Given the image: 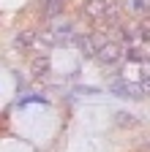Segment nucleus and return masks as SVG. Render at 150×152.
<instances>
[{
    "label": "nucleus",
    "instance_id": "nucleus-11",
    "mask_svg": "<svg viewBox=\"0 0 150 152\" xmlns=\"http://www.w3.org/2000/svg\"><path fill=\"white\" fill-rule=\"evenodd\" d=\"M22 103H41V106H47L49 101L44 98V95H25V98H22Z\"/></svg>",
    "mask_w": 150,
    "mask_h": 152
},
{
    "label": "nucleus",
    "instance_id": "nucleus-5",
    "mask_svg": "<svg viewBox=\"0 0 150 152\" xmlns=\"http://www.w3.org/2000/svg\"><path fill=\"white\" fill-rule=\"evenodd\" d=\"M49 71H52V57H49V54L33 52V54H30V76L44 79V76H49Z\"/></svg>",
    "mask_w": 150,
    "mask_h": 152
},
{
    "label": "nucleus",
    "instance_id": "nucleus-6",
    "mask_svg": "<svg viewBox=\"0 0 150 152\" xmlns=\"http://www.w3.org/2000/svg\"><path fill=\"white\" fill-rule=\"evenodd\" d=\"M38 11H41V16H47V19H60L63 16V11H66V0H41L38 3Z\"/></svg>",
    "mask_w": 150,
    "mask_h": 152
},
{
    "label": "nucleus",
    "instance_id": "nucleus-12",
    "mask_svg": "<svg viewBox=\"0 0 150 152\" xmlns=\"http://www.w3.org/2000/svg\"><path fill=\"white\" fill-rule=\"evenodd\" d=\"M66 3H68V0H66Z\"/></svg>",
    "mask_w": 150,
    "mask_h": 152
},
{
    "label": "nucleus",
    "instance_id": "nucleus-4",
    "mask_svg": "<svg viewBox=\"0 0 150 152\" xmlns=\"http://www.w3.org/2000/svg\"><path fill=\"white\" fill-rule=\"evenodd\" d=\"M123 44H117V41H106V44H101L98 49H96V54H93V60H96L98 65H117V63H123Z\"/></svg>",
    "mask_w": 150,
    "mask_h": 152
},
{
    "label": "nucleus",
    "instance_id": "nucleus-1",
    "mask_svg": "<svg viewBox=\"0 0 150 152\" xmlns=\"http://www.w3.org/2000/svg\"><path fill=\"white\" fill-rule=\"evenodd\" d=\"M120 0H85V14L96 22H115Z\"/></svg>",
    "mask_w": 150,
    "mask_h": 152
},
{
    "label": "nucleus",
    "instance_id": "nucleus-7",
    "mask_svg": "<svg viewBox=\"0 0 150 152\" xmlns=\"http://www.w3.org/2000/svg\"><path fill=\"white\" fill-rule=\"evenodd\" d=\"M14 44L19 49H25V52H35L38 49V33L35 30H19L14 35Z\"/></svg>",
    "mask_w": 150,
    "mask_h": 152
},
{
    "label": "nucleus",
    "instance_id": "nucleus-10",
    "mask_svg": "<svg viewBox=\"0 0 150 152\" xmlns=\"http://www.w3.org/2000/svg\"><path fill=\"white\" fill-rule=\"evenodd\" d=\"M131 14L147 19V0H131Z\"/></svg>",
    "mask_w": 150,
    "mask_h": 152
},
{
    "label": "nucleus",
    "instance_id": "nucleus-8",
    "mask_svg": "<svg viewBox=\"0 0 150 152\" xmlns=\"http://www.w3.org/2000/svg\"><path fill=\"white\" fill-rule=\"evenodd\" d=\"M123 60L134 63V65H147V46H126Z\"/></svg>",
    "mask_w": 150,
    "mask_h": 152
},
{
    "label": "nucleus",
    "instance_id": "nucleus-3",
    "mask_svg": "<svg viewBox=\"0 0 150 152\" xmlns=\"http://www.w3.org/2000/svg\"><path fill=\"white\" fill-rule=\"evenodd\" d=\"M106 41H109V38H106L104 33L90 30V33H74L68 44H74V46H77L85 57H93V54H96V49H98L101 44H106Z\"/></svg>",
    "mask_w": 150,
    "mask_h": 152
},
{
    "label": "nucleus",
    "instance_id": "nucleus-9",
    "mask_svg": "<svg viewBox=\"0 0 150 152\" xmlns=\"http://www.w3.org/2000/svg\"><path fill=\"white\" fill-rule=\"evenodd\" d=\"M115 125L117 128H139V117L131 114V111H126V109H117L115 111Z\"/></svg>",
    "mask_w": 150,
    "mask_h": 152
},
{
    "label": "nucleus",
    "instance_id": "nucleus-2",
    "mask_svg": "<svg viewBox=\"0 0 150 152\" xmlns=\"http://www.w3.org/2000/svg\"><path fill=\"white\" fill-rule=\"evenodd\" d=\"M147 90H150V84H131L126 79H112V84H109V92L117 95V98H126V101H145Z\"/></svg>",
    "mask_w": 150,
    "mask_h": 152
}]
</instances>
